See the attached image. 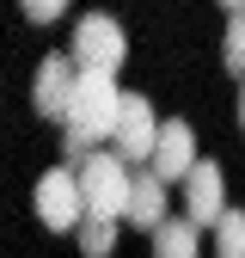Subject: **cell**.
<instances>
[{"label":"cell","mask_w":245,"mask_h":258,"mask_svg":"<svg viewBox=\"0 0 245 258\" xmlns=\"http://www.w3.org/2000/svg\"><path fill=\"white\" fill-rule=\"evenodd\" d=\"M116 117H122V86H116V74L80 68L74 105H68V117H61V123H68V160H74V166H80L92 148H104L116 136Z\"/></svg>","instance_id":"obj_1"},{"label":"cell","mask_w":245,"mask_h":258,"mask_svg":"<svg viewBox=\"0 0 245 258\" xmlns=\"http://www.w3.org/2000/svg\"><path fill=\"white\" fill-rule=\"evenodd\" d=\"M80 190H86V215H110V221H122V215H129L135 172H129V160H122L116 148H92V154L80 160Z\"/></svg>","instance_id":"obj_2"},{"label":"cell","mask_w":245,"mask_h":258,"mask_svg":"<svg viewBox=\"0 0 245 258\" xmlns=\"http://www.w3.org/2000/svg\"><path fill=\"white\" fill-rule=\"evenodd\" d=\"M31 203H37V221L49 234H80L86 221V190H80V166H49L31 190Z\"/></svg>","instance_id":"obj_3"},{"label":"cell","mask_w":245,"mask_h":258,"mask_svg":"<svg viewBox=\"0 0 245 258\" xmlns=\"http://www.w3.org/2000/svg\"><path fill=\"white\" fill-rule=\"evenodd\" d=\"M80 68H104V74H116L122 61H129V37H122V25L110 19V13H86L80 25H74V49H68Z\"/></svg>","instance_id":"obj_4"},{"label":"cell","mask_w":245,"mask_h":258,"mask_svg":"<svg viewBox=\"0 0 245 258\" xmlns=\"http://www.w3.org/2000/svg\"><path fill=\"white\" fill-rule=\"evenodd\" d=\"M153 142H160V123H153V99H147V92H122V117H116L110 148L129 160V166H147V160H153Z\"/></svg>","instance_id":"obj_5"},{"label":"cell","mask_w":245,"mask_h":258,"mask_svg":"<svg viewBox=\"0 0 245 258\" xmlns=\"http://www.w3.org/2000/svg\"><path fill=\"white\" fill-rule=\"evenodd\" d=\"M74 86H80V61L74 55H43L37 61V80H31V105H37V117H68Z\"/></svg>","instance_id":"obj_6"},{"label":"cell","mask_w":245,"mask_h":258,"mask_svg":"<svg viewBox=\"0 0 245 258\" xmlns=\"http://www.w3.org/2000/svg\"><path fill=\"white\" fill-rule=\"evenodd\" d=\"M184 215L196 221V228H214V221L227 215V172L214 166V160H196L190 178H184Z\"/></svg>","instance_id":"obj_7"},{"label":"cell","mask_w":245,"mask_h":258,"mask_svg":"<svg viewBox=\"0 0 245 258\" xmlns=\"http://www.w3.org/2000/svg\"><path fill=\"white\" fill-rule=\"evenodd\" d=\"M153 172H160L166 184H184L196 166V129L184 123V117H166L160 123V142H153V160H147Z\"/></svg>","instance_id":"obj_8"},{"label":"cell","mask_w":245,"mask_h":258,"mask_svg":"<svg viewBox=\"0 0 245 258\" xmlns=\"http://www.w3.org/2000/svg\"><path fill=\"white\" fill-rule=\"evenodd\" d=\"M166 203H172V184L153 172V166H141V172H135V190H129V215H122V221H135L141 234H153V228L166 221Z\"/></svg>","instance_id":"obj_9"},{"label":"cell","mask_w":245,"mask_h":258,"mask_svg":"<svg viewBox=\"0 0 245 258\" xmlns=\"http://www.w3.org/2000/svg\"><path fill=\"white\" fill-rule=\"evenodd\" d=\"M147 240H153V258H196V252H202V246H196L202 228H196L190 215H184V221H160Z\"/></svg>","instance_id":"obj_10"},{"label":"cell","mask_w":245,"mask_h":258,"mask_svg":"<svg viewBox=\"0 0 245 258\" xmlns=\"http://www.w3.org/2000/svg\"><path fill=\"white\" fill-rule=\"evenodd\" d=\"M116 252V221L110 215H86L80 221V258H110Z\"/></svg>","instance_id":"obj_11"},{"label":"cell","mask_w":245,"mask_h":258,"mask_svg":"<svg viewBox=\"0 0 245 258\" xmlns=\"http://www.w3.org/2000/svg\"><path fill=\"white\" fill-rule=\"evenodd\" d=\"M214 252L221 258H245V209H227L214 221Z\"/></svg>","instance_id":"obj_12"},{"label":"cell","mask_w":245,"mask_h":258,"mask_svg":"<svg viewBox=\"0 0 245 258\" xmlns=\"http://www.w3.org/2000/svg\"><path fill=\"white\" fill-rule=\"evenodd\" d=\"M221 61L233 74H245V7L239 13H227V37H221Z\"/></svg>","instance_id":"obj_13"},{"label":"cell","mask_w":245,"mask_h":258,"mask_svg":"<svg viewBox=\"0 0 245 258\" xmlns=\"http://www.w3.org/2000/svg\"><path fill=\"white\" fill-rule=\"evenodd\" d=\"M19 7H25V19H31V25H49V19L68 13V0H19Z\"/></svg>","instance_id":"obj_14"},{"label":"cell","mask_w":245,"mask_h":258,"mask_svg":"<svg viewBox=\"0 0 245 258\" xmlns=\"http://www.w3.org/2000/svg\"><path fill=\"white\" fill-rule=\"evenodd\" d=\"M239 129H245V74H239Z\"/></svg>","instance_id":"obj_15"},{"label":"cell","mask_w":245,"mask_h":258,"mask_svg":"<svg viewBox=\"0 0 245 258\" xmlns=\"http://www.w3.org/2000/svg\"><path fill=\"white\" fill-rule=\"evenodd\" d=\"M221 7H227V13H239V7H245V0H221Z\"/></svg>","instance_id":"obj_16"}]
</instances>
